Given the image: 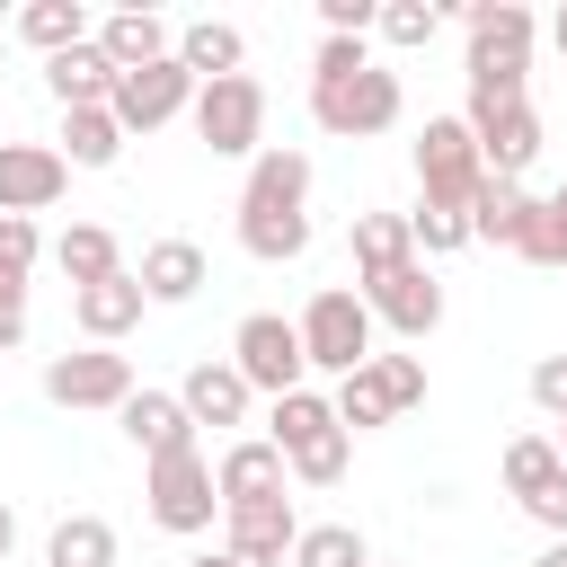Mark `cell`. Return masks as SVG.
Instances as JSON below:
<instances>
[{
    "label": "cell",
    "mask_w": 567,
    "mask_h": 567,
    "mask_svg": "<svg viewBox=\"0 0 567 567\" xmlns=\"http://www.w3.org/2000/svg\"><path fill=\"white\" fill-rule=\"evenodd\" d=\"M62 159L71 168H115L124 159V124L106 106H62Z\"/></svg>",
    "instance_id": "4316f807"
},
{
    "label": "cell",
    "mask_w": 567,
    "mask_h": 567,
    "mask_svg": "<svg viewBox=\"0 0 567 567\" xmlns=\"http://www.w3.org/2000/svg\"><path fill=\"white\" fill-rule=\"evenodd\" d=\"M35 221H9L0 213V354L27 337V275H35Z\"/></svg>",
    "instance_id": "ac0fdd59"
},
{
    "label": "cell",
    "mask_w": 567,
    "mask_h": 567,
    "mask_svg": "<svg viewBox=\"0 0 567 567\" xmlns=\"http://www.w3.org/2000/svg\"><path fill=\"white\" fill-rule=\"evenodd\" d=\"M44 399H53V408H124V399H133V354H115V346L53 354V363H44Z\"/></svg>",
    "instance_id": "7c38bea8"
},
{
    "label": "cell",
    "mask_w": 567,
    "mask_h": 567,
    "mask_svg": "<svg viewBox=\"0 0 567 567\" xmlns=\"http://www.w3.org/2000/svg\"><path fill=\"white\" fill-rule=\"evenodd\" d=\"M558 461H567V416H558Z\"/></svg>",
    "instance_id": "ee69618b"
},
{
    "label": "cell",
    "mask_w": 567,
    "mask_h": 567,
    "mask_svg": "<svg viewBox=\"0 0 567 567\" xmlns=\"http://www.w3.org/2000/svg\"><path fill=\"white\" fill-rule=\"evenodd\" d=\"M470 142H478V168L487 177H523L532 168V151H540V115H532V97H470Z\"/></svg>",
    "instance_id": "8fae6325"
},
{
    "label": "cell",
    "mask_w": 567,
    "mask_h": 567,
    "mask_svg": "<svg viewBox=\"0 0 567 567\" xmlns=\"http://www.w3.org/2000/svg\"><path fill=\"white\" fill-rule=\"evenodd\" d=\"M532 399H540L549 416H567V354H540V363H532Z\"/></svg>",
    "instance_id": "f35d334b"
},
{
    "label": "cell",
    "mask_w": 567,
    "mask_h": 567,
    "mask_svg": "<svg viewBox=\"0 0 567 567\" xmlns=\"http://www.w3.org/2000/svg\"><path fill=\"white\" fill-rule=\"evenodd\" d=\"M328 408H337V425H346V434H372V425H390V416H399V408H390V390L372 381V363H363V372H346Z\"/></svg>",
    "instance_id": "1f68e13d"
},
{
    "label": "cell",
    "mask_w": 567,
    "mask_h": 567,
    "mask_svg": "<svg viewBox=\"0 0 567 567\" xmlns=\"http://www.w3.org/2000/svg\"><path fill=\"white\" fill-rule=\"evenodd\" d=\"M9 549H18V514L0 505V558H9Z\"/></svg>",
    "instance_id": "60d3db41"
},
{
    "label": "cell",
    "mask_w": 567,
    "mask_h": 567,
    "mask_svg": "<svg viewBox=\"0 0 567 567\" xmlns=\"http://www.w3.org/2000/svg\"><path fill=\"white\" fill-rule=\"evenodd\" d=\"M292 337H301V363L310 372H363L372 363V310H363V292H346V284H328V292H310V310L292 319Z\"/></svg>",
    "instance_id": "5b68a950"
},
{
    "label": "cell",
    "mask_w": 567,
    "mask_h": 567,
    "mask_svg": "<svg viewBox=\"0 0 567 567\" xmlns=\"http://www.w3.org/2000/svg\"><path fill=\"white\" fill-rule=\"evenodd\" d=\"M514 257H532V266H567V186L540 195V213H532V230H523Z\"/></svg>",
    "instance_id": "836d02e7"
},
{
    "label": "cell",
    "mask_w": 567,
    "mask_h": 567,
    "mask_svg": "<svg viewBox=\"0 0 567 567\" xmlns=\"http://www.w3.org/2000/svg\"><path fill=\"white\" fill-rule=\"evenodd\" d=\"M532 9L470 0V97H532Z\"/></svg>",
    "instance_id": "277c9868"
},
{
    "label": "cell",
    "mask_w": 567,
    "mask_h": 567,
    "mask_svg": "<svg viewBox=\"0 0 567 567\" xmlns=\"http://www.w3.org/2000/svg\"><path fill=\"white\" fill-rule=\"evenodd\" d=\"M416 186H425V204H443V213H470V195L487 186L478 142H470L461 115H425V133H416Z\"/></svg>",
    "instance_id": "52a82bcc"
},
{
    "label": "cell",
    "mask_w": 567,
    "mask_h": 567,
    "mask_svg": "<svg viewBox=\"0 0 567 567\" xmlns=\"http://www.w3.org/2000/svg\"><path fill=\"white\" fill-rule=\"evenodd\" d=\"M53 266H62V275H71V292H80V284L124 275V248H115V230H106V221H71V230L53 239Z\"/></svg>",
    "instance_id": "d4e9b609"
},
{
    "label": "cell",
    "mask_w": 567,
    "mask_h": 567,
    "mask_svg": "<svg viewBox=\"0 0 567 567\" xmlns=\"http://www.w3.org/2000/svg\"><path fill=\"white\" fill-rule=\"evenodd\" d=\"M363 310L381 328H399V337H434L443 328V284L425 275V257H408V266H390V275L363 284Z\"/></svg>",
    "instance_id": "5bb4252c"
},
{
    "label": "cell",
    "mask_w": 567,
    "mask_h": 567,
    "mask_svg": "<svg viewBox=\"0 0 567 567\" xmlns=\"http://www.w3.org/2000/svg\"><path fill=\"white\" fill-rule=\"evenodd\" d=\"M408 239H416V257H452V248H470V213L416 204V213H408Z\"/></svg>",
    "instance_id": "e575fe53"
},
{
    "label": "cell",
    "mask_w": 567,
    "mask_h": 567,
    "mask_svg": "<svg viewBox=\"0 0 567 567\" xmlns=\"http://www.w3.org/2000/svg\"><path fill=\"white\" fill-rule=\"evenodd\" d=\"M239 53H248V44H239V27H221V18H195V27L177 35V62L195 71V89H204V80H230Z\"/></svg>",
    "instance_id": "f546056e"
},
{
    "label": "cell",
    "mask_w": 567,
    "mask_h": 567,
    "mask_svg": "<svg viewBox=\"0 0 567 567\" xmlns=\"http://www.w3.org/2000/svg\"><path fill=\"white\" fill-rule=\"evenodd\" d=\"M372 18H381V0H319L328 35H372Z\"/></svg>",
    "instance_id": "74e56055"
},
{
    "label": "cell",
    "mask_w": 567,
    "mask_h": 567,
    "mask_svg": "<svg viewBox=\"0 0 567 567\" xmlns=\"http://www.w3.org/2000/svg\"><path fill=\"white\" fill-rule=\"evenodd\" d=\"M248 399H257V390H248L230 363H195L186 390H177V408H186L195 425H248Z\"/></svg>",
    "instance_id": "603a6c76"
},
{
    "label": "cell",
    "mask_w": 567,
    "mask_h": 567,
    "mask_svg": "<svg viewBox=\"0 0 567 567\" xmlns=\"http://www.w3.org/2000/svg\"><path fill=\"white\" fill-rule=\"evenodd\" d=\"M142 496H151V523H159V532H213V514H221L213 461H204L195 443H186V452H159L151 478H142Z\"/></svg>",
    "instance_id": "ba28073f"
},
{
    "label": "cell",
    "mask_w": 567,
    "mask_h": 567,
    "mask_svg": "<svg viewBox=\"0 0 567 567\" xmlns=\"http://www.w3.org/2000/svg\"><path fill=\"white\" fill-rule=\"evenodd\" d=\"M213 487H221V505H239V496H284V452L257 434V443H230L221 452V470H213Z\"/></svg>",
    "instance_id": "484cf974"
},
{
    "label": "cell",
    "mask_w": 567,
    "mask_h": 567,
    "mask_svg": "<svg viewBox=\"0 0 567 567\" xmlns=\"http://www.w3.org/2000/svg\"><path fill=\"white\" fill-rule=\"evenodd\" d=\"M195 106V71L168 53V62H151V71H124L115 80V97H106V115L124 124V133H159L168 115H186Z\"/></svg>",
    "instance_id": "4fadbf2b"
},
{
    "label": "cell",
    "mask_w": 567,
    "mask_h": 567,
    "mask_svg": "<svg viewBox=\"0 0 567 567\" xmlns=\"http://www.w3.org/2000/svg\"><path fill=\"white\" fill-rule=\"evenodd\" d=\"M372 27H381V35L399 44V53H416V44H434V27H443V9H434V0H390V9L372 18Z\"/></svg>",
    "instance_id": "d590c367"
},
{
    "label": "cell",
    "mask_w": 567,
    "mask_h": 567,
    "mask_svg": "<svg viewBox=\"0 0 567 567\" xmlns=\"http://www.w3.org/2000/svg\"><path fill=\"white\" fill-rule=\"evenodd\" d=\"M532 567H567V540H549V549H540V558H532Z\"/></svg>",
    "instance_id": "b9f144b4"
},
{
    "label": "cell",
    "mask_w": 567,
    "mask_h": 567,
    "mask_svg": "<svg viewBox=\"0 0 567 567\" xmlns=\"http://www.w3.org/2000/svg\"><path fill=\"white\" fill-rule=\"evenodd\" d=\"M133 284H142V301H195L204 292V248L195 239H151Z\"/></svg>",
    "instance_id": "7402d4cb"
},
{
    "label": "cell",
    "mask_w": 567,
    "mask_h": 567,
    "mask_svg": "<svg viewBox=\"0 0 567 567\" xmlns=\"http://www.w3.org/2000/svg\"><path fill=\"white\" fill-rule=\"evenodd\" d=\"M230 372L248 381V390H266V399H292L301 390V337H292V319H275V310H248L239 319V337H230Z\"/></svg>",
    "instance_id": "9c48e42d"
},
{
    "label": "cell",
    "mask_w": 567,
    "mask_h": 567,
    "mask_svg": "<svg viewBox=\"0 0 567 567\" xmlns=\"http://www.w3.org/2000/svg\"><path fill=\"white\" fill-rule=\"evenodd\" d=\"M44 89H53L62 106H106V97H115V62H106L97 44H71V53L44 62Z\"/></svg>",
    "instance_id": "cb8c5ba5"
},
{
    "label": "cell",
    "mask_w": 567,
    "mask_h": 567,
    "mask_svg": "<svg viewBox=\"0 0 567 567\" xmlns=\"http://www.w3.org/2000/svg\"><path fill=\"white\" fill-rule=\"evenodd\" d=\"M505 487H514V505H523L549 540H567V461H558L549 434H514V443H505Z\"/></svg>",
    "instance_id": "30bf717a"
},
{
    "label": "cell",
    "mask_w": 567,
    "mask_h": 567,
    "mask_svg": "<svg viewBox=\"0 0 567 567\" xmlns=\"http://www.w3.org/2000/svg\"><path fill=\"white\" fill-rule=\"evenodd\" d=\"M532 213H540V195H523V177H487V186L470 195V239H496V248H523V230H532Z\"/></svg>",
    "instance_id": "ffe728a7"
},
{
    "label": "cell",
    "mask_w": 567,
    "mask_h": 567,
    "mask_svg": "<svg viewBox=\"0 0 567 567\" xmlns=\"http://www.w3.org/2000/svg\"><path fill=\"white\" fill-rule=\"evenodd\" d=\"M18 35H27V44L53 62V53L89 44V9H80V0H27V9H18Z\"/></svg>",
    "instance_id": "f1b7e54d"
},
{
    "label": "cell",
    "mask_w": 567,
    "mask_h": 567,
    "mask_svg": "<svg viewBox=\"0 0 567 567\" xmlns=\"http://www.w3.org/2000/svg\"><path fill=\"white\" fill-rule=\"evenodd\" d=\"M62 186H71V159L53 142H0V213L9 221H35Z\"/></svg>",
    "instance_id": "9a60e30c"
},
{
    "label": "cell",
    "mask_w": 567,
    "mask_h": 567,
    "mask_svg": "<svg viewBox=\"0 0 567 567\" xmlns=\"http://www.w3.org/2000/svg\"><path fill=\"white\" fill-rule=\"evenodd\" d=\"M71 319H80V337H89V346H115V337L142 319V284H133V275L80 284V292H71Z\"/></svg>",
    "instance_id": "44dd1931"
},
{
    "label": "cell",
    "mask_w": 567,
    "mask_h": 567,
    "mask_svg": "<svg viewBox=\"0 0 567 567\" xmlns=\"http://www.w3.org/2000/svg\"><path fill=\"white\" fill-rule=\"evenodd\" d=\"M372 381L390 390V408L408 416V408H425V363L416 354H372Z\"/></svg>",
    "instance_id": "8d00e7d4"
},
{
    "label": "cell",
    "mask_w": 567,
    "mask_h": 567,
    "mask_svg": "<svg viewBox=\"0 0 567 567\" xmlns=\"http://www.w3.org/2000/svg\"><path fill=\"white\" fill-rule=\"evenodd\" d=\"M89 44L115 62V80H124V71H151V62H168V53H177V35H168L151 9H115V18H106Z\"/></svg>",
    "instance_id": "d6986e66"
},
{
    "label": "cell",
    "mask_w": 567,
    "mask_h": 567,
    "mask_svg": "<svg viewBox=\"0 0 567 567\" xmlns=\"http://www.w3.org/2000/svg\"><path fill=\"white\" fill-rule=\"evenodd\" d=\"M266 443L284 452V470L292 478H310V487H337L346 478V452H354V434L337 425V408L301 381L292 399H275V416H266Z\"/></svg>",
    "instance_id": "3957f363"
},
{
    "label": "cell",
    "mask_w": 567,
    "mask_h": 567,
    "mask_svg": "<svg viewBox=\"0 0 567 567\" xmlns=\"http://www.w3.org/2000/svg\"><path fill=\"white\" fill-rule=\"evenodd\" d=\"M549 44H558V53H567V9H558V18H549Z\"/></svg>",
    "instance_id": "7bdbcfd3"
},
{
    "label": "cell",
    "mask_w": 567,
    "mask_h": 567,
    "mask_svg": "<svg viewBox=\"0 0 567 567\" xmlns=\"http://www.w3.org/2000/svg\"><path fill=\"white\" fill-rule=\"evenodd\" d=\"M408 257H416L408 213H354V266H363V284L390 275V266H408Z\"/></svg>",
    "instance_id": "4dcf8cb0"
},
{
    "label": "cell",
    "mask_w": 567,
    "mask_h": 567,
    "mask_svg": "<svg viewBox=\"0 0 567 567\" xmlns=\"http://www.w3.org/2000/svg\"><path fill=\"white\" fill-rule=\"evenodd\" d=\"M399 106H408L399 97V71H381L363 53V35H328L319 44V62H310V115H319V133L363 142V133H390Z\"/></svg>",
    "instance_id": "6da1fadb"
},
{
    "label": "cell",
    "mask_w": 567,
    "mask_h": 567,
    "mask_svg": "<svg viewBox=\"0 0 567 567\" xmlns=\"http://www.w3.org/2000/svg\"><path fill=\"white\" fill-rule=\"evenodd\" d=\"M221 532H230V549H239V558L284 567V558H292V540H301V514H292V496H239V505H221Z\"/></svg>",
    "instance_id": "2e32d148"
},
{
    "label": "cell",
    "mask_w": 567,
    "mask_h": 567,
    "mask_svg": "<svg viewBox=\"0 0 567 567\" xmlns=\"http://www.w3.org/2000/svg\"><path fill=\"white\" fill-rule=\"evenodd\" d=\"M115 425L133 434V452H142V461H159V452H186V443H195V416L177 408V390H133V399L115 408Z\"/></svg>",
    "instance_id": "e0dca14e"
},
{
    "label": "cell",
    "mask_w": 567,
    "mask_h": 567,
    "mask_svg": "<svg viewBox=\"0 0 567 567\" xmlns=\"http://www.w3.org/2000/svg\"><path fill=\"white\" fill-rule=\"evenodd\" d=\"M44 567H115V523L106 514H62L44 540Z\"/></svg>",
    "instance_id": "83f0119b"
},
{
    "label": "cell",
    "mask_w": 567,
    "mask_h": 567,
    "mask_svg": "<svg viewBox=\"0 0 567 567\" xmlns=\"http://www.w3.org/2000/svg\"><path fill=\"white\" fill-rule=\"evenodd\" d=\"M292 567H372V558H363V532L354 523H301Z\"/></svg>",
    "instance_id": "d6a6232c"
},
{
    "label": "cell",
    "mask_w": 567,
    "mask_h": 567,
    "mask_svg": "<svg viewBox=\"0 0 567 567\" xmlns=\"http://www.w3.org/2000/svg\"><path fill=\"white\" fill-rule=\"evenodd\" d=\"M186 567H257V558H239V549H204V558H186Z\"/></svg>",
    "instance_id": "ab89813d"
},
{
    "label": "cell",
    "mask_w": 567,
    "mask_h": 567,
    "mask_svg": "<svg viewBox=\"0 0 567 567\" xmlns=\"http://www.w3.org/2000/svg\"><path fill=\"white\" fill-rule=\"evenodd\" d=\"M239 248L284 266L310 248V159L301 151H257L239 186Z\"/></svg>",
    "instance_id": "7a4b0ae2"
},
{
    "label": "cell",
    "mask_w": 567,
    "mask_h": 567,
    "mask_svg": "<svg viewBox=\"0 0 567 567\" xmlns=\"http://www.w3.org/2000/svg\"><path fill=\"white\" fill-rule=\"evenodd\" d=\"M195 142H204L213 159H257V142H266V89H257L248 71L204 80V89H195Z\"/></svg>",
    "instance_id": "8992f818"
}]
</instances>
